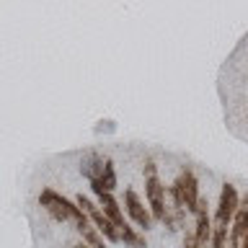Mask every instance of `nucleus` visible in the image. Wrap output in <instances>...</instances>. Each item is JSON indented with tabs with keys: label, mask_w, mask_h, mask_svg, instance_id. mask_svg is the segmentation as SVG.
<instances>
[{
	"label": "nucleus",
	"mask_w": 248,
	"mask_h": 248,
	"mask_svg": "<svg viewBox=\"0 0 248 248\" xmlns=\"http://www.w3.org/2000/svg\"><path fill=\"white\" fill-rule=\"evenodd\" d=\"M238 248H248V232H246V238L240 240V246H238Z\"/></svg>",
	"instance_id": "4468645a"
},
{
	"label": "nucleus",
	"mask_w": 248,
	"mask_h": 248,
	"mask_svg": "<svg viewBox=\"0 0 248 248\" xmlns=\"http://www.w3.org/2000/svg\"><path fill=\"white\" fill-rule=\"evenodd\" d=\"M238 207H240V199H238L235 186L225 184L220 191V204H217V212H215V228H228V225H232V217H235Z\"/></svg>",
	"instance_id": "20e7f679"
},
{
	"label": "nucleus",
	"mask_w": 248,
	"mask_h": 248,
	"mask_svg": "<svg viewBox=\"0 0 248 248\" xmlns=\"http://www.w3.org/2000/svg\"><path fill=\"white\" fill-rule=\"evenodd\" d=\"M104 166H106V158H101V155L91 153V155H85V158H83L80 170H83V176L88 178L91 184H98L101 176H104Z\"/></svg>",
	"instance_id": "9d476101"
},
{
	"label": "nucleus",
	"mask_w": 248,
	"mask_h": 248,
	"mask_svg": "<svg viewBox=\"0 0 248 248\" xmlns=\"http://www.w3.org/2000/svg\"><path fill=\"white\" fill-rule=\"evenodd\" d=\"M119 235H122V243L129 246V248H147L145 235H142V232H137L135 228H129V225H124V228L119 230Z\"/></svg>",
	"instance_id": "9b49d317"
},
{
	"label": "nucleus",
	"mask_w": 248,
	"mask_h": 248,
	"mask_svg": "<svg viewBox=\"0 0 248 248\" xmlns=\"http://www.w3.org/2000/svg\"><path fill=\"white\" fill-rule=\"evenodd\" d=\"M75 204L83 209L85 215H88V220L96 225V230L101 232V235H104L106 240H111V243H119L122 240V235H119V228H116V225L108 220V217L101 212V207L98 204H93V202L88 199V197H83V194H78L75 197Z\"/></svg>",
	"instance_id": "7ed1b4c3"
},
{
	"label": "nucleus",
	"mask_w": 248,
	"mask_h": 248,
	"mask_svg": "<svg viewBox=\"0 0 248 248\" xmlns=\"http://www.w3.org/2000/svg\"><path fill=\"white\" fill-rule=\"evenodd\" d=\"M248 232V194L243 197V202H240L238 212L235 217H232V230H230V248H238L240 240L246 238Z\"/></svg>",
	"instance_id": "6e6552de"
},
{
	"label": "nucleus",
	"mask_w": 248,
	"mask_h": 248,
	"mask_svg": "<svg viewBox=\"0 0 248 248\" xmlns=\"http://www.w3.org/2000/svg\"><path fill=\"white\" fill-rule=\"evenodd\" d=\"M168 194H170V197H176L178 204H181L186 212H191V215H194V209H197L199 199H202L199 184H197V178H194L191 170H184V173L168 186Z\"/></svg>",
	"instance_id": "f03ea898"
},
{
	"label": "nucleus",
	"mask_w": 248,
	"mask_h": 248,
	"mask_svg": "<svg viewBox=\"0 0 248 248\" xmlns=\"http://www.w3.org/2000/svg\"><path fill=\"white\" fill-rule=\"evenodd\" d=\"M73 248H91L88 243H78V246H73Z\"/></svg>",
	"instance_id": "2eb2a0df"
},
{
	"label": "nucleus",
	"mask_w": 248,
	"mask_h": 248,
	"mask_svg": "<svg viewBox=\"0 0 248 248\" xmlns=\"http://www.w3.org/2000/svg\"><path fill=\"white\" fill-rule=\"evenodd\" d=\"M184 248H202L197 243V235H194V230L191 232H186V238H184Z\"/></svg>",
	"instance_id": "ddd939ff"
},
{
	"label": "nucleus",
	"mask_w": 248,
	"mask_h": 248,
	"mask_svg": "<svg viewBox=\"0 0 248 248\" xmlns=\"http://www.w3.org/2000/svg\"><path fill=\"white\" fill-rule=\"evenodd\" d=\"M124 209H127V215H129V220L137 225V228H142V230H147V228H153V212L147 209L142 202H140V197L135 194V189H127L124 191Z\"/></svg>",
	"instance_id": "423d86ee"
},
{
	"label": "nucleus",
	"mask_w": 248,
	"mask_h": 248,
	"mask_svg": "<svg viewBox=\"0 0 248 248\" xmlns=\"http://www.w3.org/2000/svg\"><path fill=\"white\" fill-rule=\"evenodd\" d=\"M78 232L83 235V240L88 243L91 248H106V240H104V235L93 228V225L88 222V225H83V228H78Z\"/></svg>",
	"instance_id": "f8f14e48"
},
{
	"label": "nucleus",
	"mask_w": 248,
	"mask_h": 248,
	"mask_svg": "<svg viewBox=\"0 0 248 248\" xmlns=\"http://www.w3.org/2000/svg\"><path fill=\"white\" fill-rule=\"evenodd\" d=\"M166 186L160 184L158 176H150L145 181V194H147V204H150V212H153V220L163 222L166 220Z\"/></svg>",
	"instance_id": "39448f33"
},
{
	"label": "nucleus",
	"mask_w": 248,
	"mask_h": 248,
	"mask_svg": "<svg viewBox=\"0 0 248 248\" xmlns=\"http://www.w3.org/2000/svg\"><path fill=\"white\" fill-rule=\"evenodd\" d=\"M207 199L202 197L197 209H194V235H197V243L202 248H209V240H212V217H209V209H207Z\"/></svg>",
	"instance_id": "0eeeda50"
},
{
	"label": "nucleus",
	"mask_w": 248,
	"mask_h": 248,
	"mask_svg": "<svg viewBox=\"0 0 248 248\" xmlns=\"http://www.w3.org/2000/svg\"><path fill=\"white\" fill-rule=\"evenodd\" d=\"M98 207H101V212H104L119 230L124 228V225H129L127 220H124V212H122L119 202L114 199V194H101V197H98Z\"/></svg>",
	"instance_id": "1a4fd4ad"
},
{
	"label": "nucleus",
	"mask_w": 248,
	"mask_h": 248,
	"mask_svg": "<svg viewBox=\"0 0 248 248\" xmlns=\"http://www.w3.org/2000/svg\"><path fill=\"white\" fill-rule=\"evenodd\" d=\"M39 204H42L46 212H49L52 220H57V222H73L75 228H83V225L91 222L88 215H85L75 202L65 199L62 194H57L54 189H44L42 194H39Z\"/></svg>",
	"instance_id": "f257e3e1"
}]
</instances>
